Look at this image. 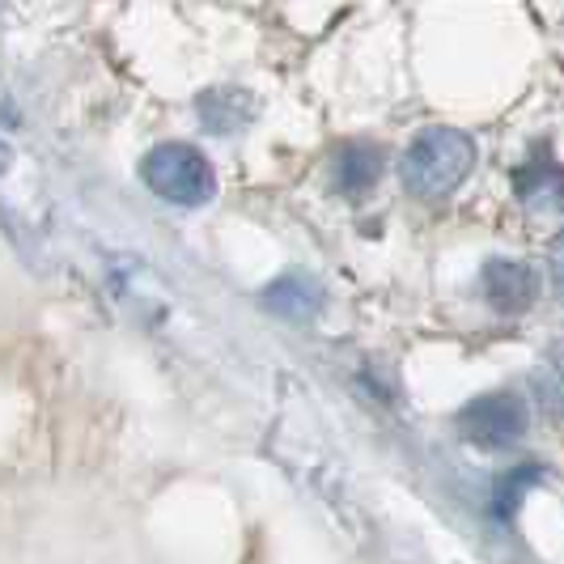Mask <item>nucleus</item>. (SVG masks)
Masks as SVG:
<instances>
[{"instance_id": "obj_1", "label": "nucleus", "mask_w": 564, "mask_h": 564, "mask_svg": "<svg viewBox=\"0 0 564 564\" xmlns=\"http://www.w3.org/2000/svg\"><path fill=\"white\" fill-rule=\"evenodd\" d=\"M471 170H476V141L458 128H424L399 162L403 187L421 199H446L463 187Z\"/></svg>"}, {"instance_id": "obj_2", "label": "nucleus", "mask_w": 564, "mask_h": 564, "mask_svg": "<svg viewBox=\"0 0 564 564\" xmlns=\"http://www.w3.org/2000/svg\"><path fill=\"white\" fill-rule=\"evenodd\" d=\"M141 178L153 196L178 204V208H199L217 196L213 162L187 141H166L149 149V158L141 162Z\"/></svg>"}, {"instance_id": "obj_3", "label": "nucleus", "mask_w": 564, "mask_h": 564, "mask_svg": "<svg viewBox=\"0 0 564 564\" xmlns=\"http://www.w3.org/2000/svg\"><path fill=\"white\" fill-rule=\"evenodd\" d=\"M527 403L513 395V391H488L476 395L463 412H458V429L467 442H476L484 451H506L513 442H522L527 433Z\"/></svg>"}, {"instance_id": "obj_4", "label": "nucleus", "mask_w": 564, "mask_h": 564, "mask_svg": "<svg viewBox=\"0 0 564 564\" xmlns=\"http://www.w3.org/2000/svg\"><path fill=\"white\" fill-rule=\"evenodd\" d=\"M480 289L492 311L522 314V311H531V302L539 297V276H535V268L522 263V259H488V263H484Z\"/></svg>"}, {"instance_id": "obj_5", "label": "nucleus", "mask_w": 564, "mask_h": 564, "mask_svg": "<svg viewBox=\"0 0 564 564\" xmlns=\"http://www.w3.org/2000/svg\"><path fill=\"white\" fill-rule=\"evenodd\" d=\"M513 187H518L522 204H531L539 213H564V166L547 149H535L513 170Z\"/></svg>"}, {"instance_id": "obj_6", "label": "nucleus", "mask_w": 564, "mask_h": 564, "mask_svg": "<svg viewBox=\"0 0 564 564\" xmlns=\"http://www.w3.org/2000/svg\"><path fill=\"white\" fill-rule=\"evenodd\" d=\"M382 178V149L366 141H348L332 158V183L339 196H366L369 187Z\"/></svg>"}, {"instance_id": "obj_7", "label": "nucleus", "mask_w": 564, "mask_h": 564, "mask_svg": "<svg viewBox=\"0 0 564 564\" xmlns=\"http://www.w3.org/2000/svg\"><path fill=\"white\" fill-rule=\"evenodd\" d=\"M263 306L284 314V318H311V314H318V306H323V289H318L311 276L289 272V276H281V281H272L263 289Z\"/></svg>"}, {"instance_id": "obj_8", "label": "nucleus", "mask_w": 564, "mask_h": 564, "mask_svg": "<svg viewBox=\"0 0 564 564\" xmlns=\"http://www.w3.org/2000/svg\"><path fill=\"white\" fill-rule=\"evenodd\" d=\"M199 119L213 128V132H234L251 119V98L242 89H208L199 98Z\"/></svg>"}, {"instance_id": "obj_9", "label": "nucleus", "mask_w": 564, "mask_h": 564, "mask_svg": "<svg viewBox=\"0 0 564 564\" xmlns=\"http://www.w3.org/2000/svg\"><path fill=\"white\" fill-rule=\"evenodd\" d=\"M539 395L556 416H564V339H556L539 361Z\"/></svg>"}, {"instance_id": "obj_10", "label": "nucleus", "mask_w": 564, "mask_h": 564, "mask_svg": "<svg viewBox=\"0 0 564 564\" xmlns=\"http://www.w3.org/2000/svg\"><path fill=\"white\" fill-rule=\"evenodd\" d=\"M535 480H539V467L535 463H522L513 476H506V480L497 484V509H501V513H513L518 497L527 492V484H535Z\"/></svg>"}, {"instance_id": "obj_11", "label": "nucleus", "mask_w": 564, "mask_h": 564, "mask_svg": "<svg viewBox=\"0 0 564 564\" xmlns=\"http://www.w3.org/2000/svg\"><path fill=\"white\" fill-rule=\"evenodd\" d=\"M547 268H552V284H556V293L564 297V229L552 238V251H547Z\"/></svg>"}, {"instance_id": "obj_12", "label": "nucleus", "mask_w": 564, "mask_h": 564, "mask_svg": "<svg viewBox=\"0 0 564 564\" xmlns=\"http://www.w3.org/2000/svg\"><path fill=\"white\" fill-rule=\"evenodd\" d=\"M9 162H13V149H9V144L0 141V174H4V170H9Z\"/></svg>"}]
</instances>
